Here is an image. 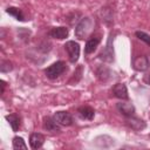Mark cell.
<instances>
[{
  "mask_svg": "<svg viewBox=\"0 0 150 150\" xmlns=\"http://www.w3.org/2000/svg\"><path fill=\"white\" fill-rule=\"evenodd\" d=\"M94 25H95V21H94V19L91 16H84V18H82L77 22V25L75 26V30H74L75 36L79 40L87 39L91 34V32L94 29Z\"/></svg>",
  "mask_w": 150,
  "mask_h": 150,
  "instance_id": "obj_1",
  "label": "cell"
},
{
  "mask_svg": "<svg viewBox=\"0 0 150 150\" xmlns=\"http://www.w3.org/2000/svg\"><path fill=\"white\" fill-rule=\"evenodd\" d=\"M68 70V66L64 61L62 60H59L54 63H52L50 66H48L47 68H45L43 73L46 75L47 79L49 80H56L59 79L63 73H66Z\"/></svg>",
  "mask_w": 150,
  "mask_h": 150,
  "instance_id": "obj_2",
  "label": "cell"
},
{
  "mask_svg": "<svg viewBox=\"0 0 150 150\" xmlns=\"http://www.w3.org/2000/svg\"><path fill=\"white\" fill-rule=\"evenodd\" d=\"M115 52H114V34L110 33L109 34V38L107 40V43H105V47L103 48V50L98 54V59L102 60L103 62H107V63H111L114 62L115 60Z\"/></svg>",
  "mask_w": 150,
  "mask_h": 150,
  "instance_id": "obj_3",
  "label": "cell"
},
{
  "mask_svg": "<svg viewBox=\"0 0 150 150\" xmlns=\"http://www.w3.org/2000/svg\"><path fill=\"white\" fill-rule=\"evenodd\" d=\"M64 50L68 55L69 62L70 63H76L79 61L80 57V52H81V47L79 45V42L74 41V40H69L64 43Z\"/></svg>",
  "mask_w": 150,
  "mask_h": 150,
  "instance_id": "obj_4",
  "label": "cell"
},
{
  "mask_svg": "<svg viewBox=\"0 0 150 150\" xmlns=\"http://www.w3.org/2000/svg\"><path fill=\"white\" fill-rule=\"evenodd\" d=\"M116 109L124 118L136 115V108L131 102H129V100H127V101L121 100L120 102H117L116 103Z\"/></svg>",
  "mask_w": 150,
  "mask_h": 150,
  "instance_id": "obj_5",
  "label": "cell"
},
{
  "mask_svg": "<svg viewBox=\"0 0 150 150\" xmlns=\"http://www.w3.org/2000/svg\"><path fill=\"white\" fill-rule=\"evenodd\" d=\"M53 117L61 127H70L74 124L73 115L67 110H57L54 112Z\"/></svg>",
  "mask_w": 150,
  "mask_h": 150,
  "instance_id": "obj_6",
  "label": "cell"
},
{
  "mask_svg": "<svg viewBox=\"0 0 150 150\" xmlns=\"http://www.w3.org/2000/svg\"><path fill=\"white\" fill-rule=\"evenodd\" d=\"M124 122H125V125L128 128H130L131 130H135V131H142L146 128L145 121L142 120L141 117H137L136 115L130 116V117H125Z\"/></svg>",
  "mask_w": 150,
  "mask_h": 150,
  "instance_id": "obj_7",
  "label": "cell"
},
{
  "mask_svg": "<svg viewBox=\"0 0 150 150\" xmlns=\"http://www.w3.org/2000/svg\"><path fill=\"white\" fill-rule=\"evenodd\" d=\"M101 40H102V35L100 33H96V34L90 35L89 39L87 40L86 45H84V54L86 55H89V54L94 53L96 50V48L98 47Z\"/></svg>",
  "mask_w": 150,
  "mask_h": 150,
  "instance_id": "obj_8",
  "label": "cell"
},
{
  "mask_svg": "<svg viewBox=\"0 0 150 150\" xmlns=\"http://www.w3.org/2000/svg\"><path fill=\"white\" fill-rule=\"evenodd\" d=\"M131 66L137 71H145L150 67V61L146 55H141V56H136L132 59Z\"/></svg>",
  "mask_w": 150,
  "mask_h": 150,
  "instance_id": "obj_9",
  "label": "cell"
},
{
  "mask_svg": "<svg viewBox=\"0 0 150 150\" xmlns=\"http://www.w3.org/2000/svg\"><path fill=\"white\" fill-rule=\"evenodd\" d=\"M93 144L100 149H108L115 145V139L108 135H100L97 137H95V139H93Z\"/></svg>",
  "mask_w": 150,
  "mask_h": 150,
  "instance_id": "obj_10",
  "label": "cell"
},
{
  "mask_svg": "<svg viewBox=\"0 0 150 150\" xmlns=\"http://www.w3.org/2000/svg\"><path fill=\"white\" fill-rule=\"evenodd\" d=\"M42 128L52 134H56L61 131V125L55 121L53 116H45L42 118Z\"/></svg>",
  "mask_w": 150,
  "mask_h": 150,
  "instance_id": "obj_11",
  "label": "cell"
},
{
  "mask_svg": "<svg viewBox=\"0 0 150 150\" xmlns=\"http://www.w3.org/2000/svg\"><path fill=\"white\" fill-rule=\"evenodd\" d=\"M68 35H69V28L66 26L53 27L48 30V36L53 39H57V40H64L68 38Z\"/></svg>",
  "mask_w": 150,
  "mask_h": 150,
  "instance_id": "obj_12",
  "label": "cell"
},
{
  "mask_svg": "<svg viewBox=\"0 0 150 150\" xmlns=\"http://www.w3.org/2000/svg\"><path fill=\"white\" fill-rule=\"evenodd\" d=\"M111 94L114 97L118 100H129V94H128V88L124 83H116L111 88Z\"/></svg>",
  "mask_w": 150,
  "mask_h": 150,
  "instance_id": "obj_13",
  "label": "cell"
},
{
  "mask_svg": "<svg viewBox=\"0 0 150 150\" xmlns=\"http://www.w3.org/2000/svg\"><path fill=\"white\" fill-rule=\"evenodd\" d=\"M45 141H46V137L41 132H32L29 135V146L33 150L41 149L45 144Z\"/></svg>",
  "mask_w": 150,
  "mask_h": 150,
  "instance_id": "obj_14",
  "label": "cell"
},
{
  "mask_svg": "<svg viewBox=\"0 0 150 150\" xmlns=\"http://www.w3.org/2000/svg\"><path fill=\"white\" fill-rule=\"evenodd\" d=\"M77 115L82 120L93 121L94 117H95V110L90 105H81V107L77 108Z\"/></svg>",
  "mask_w": 150,
  "mask_h": 150,
  "instance_id": "obj_15",
  "label": "cell"
},
{
  "mask_svg": "<svg viewBox=\"0 0 150 150\" xmlns=\"http://www.w3.org/2000/svg\"><path fill=\"white\" fill-rule=\"evenodd\" d=\"M5 118H6V121L8 122V124L11 125V128H12V130H13L14 132H16V131L20 129V127H21V117H20L19 114L13 112V114L6 115Z\"/></svg>",
  "mask_w": 150,
  "mask_h": 150,
  "instance_id": "obj_16",
  "label": "cell"
},
{
  "mask_svg": "<svg viewBox=\"0 0 150 150\" xmlns=\"http://www.w3.org/2000/svg\"><path fill=\"white\" fill-rule=\"evenodd\" d=\"M96 76L101 82H108L111 77H114L112 71L105 66H101L100 68L96 69Z\"/></svg>",
  "mask_w": 150,
  "mask_h": 150,
  "instance_id": "obj_17",
  "label": "cell"
},
{
  "mask_svg": "<svg viewBox=\"0 0 150 150\" xmlns=\"http://www.w3.org/2000/svg\"><path fill=\"white\" fill-rule=\"evenodd\" d=\"M6 13L9 14L11 16H13V18H14L15 20H18V21H25V20H26V19H25V14H23V12H22L19 7L9 6V7L6 8Z\"/></svg>",
  "mask_w": 150,
  "mask_h": 150,
  "instance_id": "obj_18",
  "label": "cell"
},
{
  "mask_svg": "<svg viewBox=\"0 0 150 150\" xmlns=\"http://www.w3.org/2000/svg\"><path fill=\"white\" fill-rule=\"evenodd\" d=\"M112 9L109 8V7H103L101 9V18H102V21H104L105 25L108 26H111L112 23Z\"/></svg>",
  "mask_w": 150,
  "mask_h": 150,
  "instance_id": "obj_19",
  "label": "cell"
},
{
  "mask_svg": "<svg viewBox=\"0 0 150 150\" xmlns=\"http://www.w3.org/2000/svg\"><path fill=\"white\" fill-rule=\"evenodd\" d=\"M12 146L14 150H20V149H28V145L26 144L25 139L21 136H14L12 138Z\"/></svg>",
  "mask_w": 150,
  "mask_h": 150,
  "instance_id": "obj_20",
  "label": "cell"
},
{
  "mask_svg": "<svg viewBox=\"0 0 150 150\" xmlns=\"http://www.w3.org/2000/svg\"><path fill=\"white\" fill-rule=\"evenodd\" d=\"M135 36L150 47V34H148V33H145L143 30H136L135 32Z\"/></svg>",
  "mask_w": 150,
  "mask_h": 150,
  "instance_id": "obj_21",
  "label": "cell"
},
{
  "mask_svg": "<svg viewBox=\"0 0 150 150\" xmlns=\"http://www.w3.org/2000/svg\"><path fill=\"white\" fill-rule=\"evenodd\" d=\"M13 70V63L9 60H2L0 63V71L1 73H9Z\"/></svg>",
  "mask_w": 150,
  "mask_h": 150,
  "instance_id": "obj_22",
  "label": "cell"
},
{
  "mask_svg": "<svg viewBox=\"0 0 150 150\" xmlns=\"http://www.w3.org/2000/svg\"><path fill=\"white\" fill-rule=\"evenodd\" d=\"M0 83H1V94H4V91H5V87H6V82H5L4 80H1Z\"/></svg>",
  "mask_w": 150,
  "mask_h": 150,
  "instance_id": "obj_23",
  "label": "cell"
},
{
  "mask_svg": "<svg viewBox=\"0 0 150 150\" xmlns=\"http://www.w3.org/2000/svg\"><path fill=\"white\" fill-rule=\"evenodd\" d=\"M146 82H148V84H150V74L148 75V79H146Z\"/></svg>",
  "mask_w": 150,
  "mask_h": 150,
  "instance_id": "obj_24",
  "label": "cell"
},
{
  "mask_svg": "<svg viewBox=\"0 0 150 150\" xmlns=\"http://www.w3.org/2000/svg\"><path fill=\"white\" fill-rule=\"evenodd\" d=\"M148 137H149V138H150V134H149V135H148Z\"/></svg>",
  "mask_w": 150,
  "mask_h": 150,
  "instance_id": "obj_25",
  "label": "cell"
}]
</instances>
